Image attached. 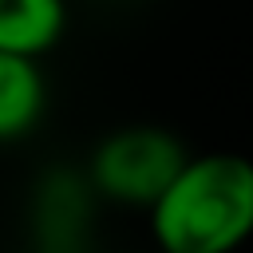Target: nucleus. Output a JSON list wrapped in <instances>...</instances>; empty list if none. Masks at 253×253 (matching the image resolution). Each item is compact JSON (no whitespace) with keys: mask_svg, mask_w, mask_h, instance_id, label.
<instances>
[{"mask_svg":"<svg viewBox=\"0 0 253 253\" xmlns=\"http://www.w3.org/2000/svg\"><path fill=\"white\" fill-rule=\"evenodd\" d=\"M47 115V79L40 59L0 51V146L24 142Z\"/></svg>","mask_w":253,"mask_h":253,"instance_id":"4","label":"nucleus"},{"mask_svg":"<svg viewBox=\"0 0 253 253\" xmlns=\"http://www.w3.org/2000/svg\"><path fill=\"white\" fill-rule=\"evenodd\" d=\"M67 0H0V51L43 59L67 36Z\"/></svg>","mask_w":253,"mask_h":253,"instance_id":"5","label":"nucleus"},{"mask_svg":"<svg viewBox=\"0 0 253 253\" xmlns=\"http://www.w3.org/2000/svg\"><path fill=\"white\" fill-rule=\"evenodd\" d=\"M99 198L83 170H47L36 186V237L43 253H83V237L91 225Z\"/></svg>","mask_w":253,"mask_h":253,"instance_id":"3","label":"nucleus"},{"mask_svg":"<svg viewBox=\"0 0 253 253\" xmlns=\"http://www.w3.org/2000/svg\"><path fill=\"white\" fill-rule=\"evenodd\" d=\"M146 221L158 253H237L253 241V158L237 150L190 154Z\"/></svg>","mask_w":253,"mask_h":253,"instance_id":"1","label":"nucleus"},{"mask_svg":"<svg viewBox=\"0 0 253 253\" xmlns=\"http://www.w3.org/2000/svg\"><path fill=\"white\" fill-rule=\"evenodd\" d=\"M186 158L190 150L174 130L154 123H130V126L107 130L95 142L83 174L99 202L150 210L166 194V186L178 178Z\"/></svg>","mask_w":253,"mask_h":253,"instance_id":"2","label":"nucleus"}]
</instances>
